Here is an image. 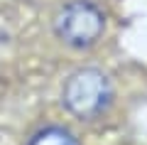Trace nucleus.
<instances>
[{
    "label": "nucleus",
    "mask_w": 147,
    "mask_h": 145,
    "mask_svg": "<svg viewBox=\"0 0 147 145\" xmlns=\"http://www.w3.org/2000/svg\"><path fill=\"white\" fill-rule=\"evenodd\" d=\"M110 101H113V86L100 69H79L64 81L61 103L76 118H96L110 106Z\"/></svg>",
    "instance_id": "obj_1"
},
{
    "label": "nucleus",
    "mask_w": 147,
    "mask_h": 145,
    "mask_svg": "<svg viewBox=\"0 0 147 145\" xmlns=\"http://www.w3.org/2000/svg\"><path fill=\"white\" fill-rule=\"evenodd\" d=\"M105 27V15L100 7H96L88 0H74L66 7H61L54 20L57 37L69 47L84 49L98 42Z\"/></svg>",
    "instance_id": "obj_2"
},
{
    "label": "nucleus",
    "mask_w": 147,
    "mask_h": 145,
    "mask_svg": "<svg viewBox=\"0 0 147 145\" xmlns=\"http://www.w3.org/2000/svg\"><path fill=\"white\" fill-rule=\"evenodd\" d=\"M27 145H79V140L71 130L59 128V125H49V128L37 130Z\"/></svg>",
    "instance_id": "obj_3"
}]
</instances>
